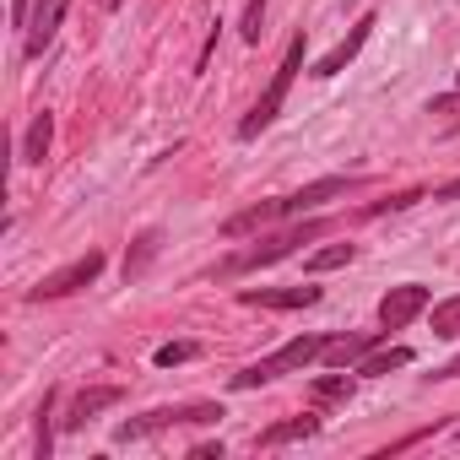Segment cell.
I'll return each instance as SVG.
<instances>
[{
    "label": "cell",
    "instance_id": "5bb4252c",
    "mask_svg": "<svg viewBox=\"0 0 460 460\" xmlns=\"http://www.w3.org/2000/svg\"><path fill=\"white\" fill-rule=\"evenodd\" d=\"M320 428V417H288V422H277V428H266L261 438H255V449H277V444H293V438H309Z\"/></svg>",
    "mask_w": 460,
    "mask_h": 460
},
{
    "label": "cell",
    "instance_id": "7c38bea8",
    "mask_svg": "<svg viewBox=\"0 0 460 460\" xmlns=\"http://www.w3.org/2000/svg\"><path fill=\"white\" fill-rule=\"evenodd\" d=\"M379 336H390V331H363V336H336V341H325V363L331 368H347V363H363L374 347H379Z\"/></svg>",
    "mask_w": 460,
    "mask_h": 460
},
{
    "label": "cell",
    "instance_id": "52a82bcc",
    "mask_svg": "<svg viewBox=\"0 0 460 460\" xmlns=\"http://www.w3.org/2000/svg\"><path fill=\"white\" fill-rule=\"evenodd\" d=\"M422 309H428V288H422V282H401V288H390V293L379 298V325H385V331H406Z\"/></svg>",
    "mask_w": 460,
    "mask_h": 460
},
{
    "label": "cell",
    "instance_id": "e0dca14e",
    "mask_svg": "<svg viewBox=\"0 0 460 460\" xmlns=\"http://www.w3.org/2000/svg\"><path fill=\"white\" fill-rule=\"evenodd\" d=\"M406 363H411V352L406 347H390V352H368L358 363V374H390V368H406Z\"/></svg>",
    "mask_w": 460,
    "mask_h": 460
},
{
    "label": "cell",
    "instance_id": "ba28073f",
    "mask_svg": "<svg viewBox=\"0 0 460 460\" xmlns=\"http://www.w3.org/2000/svg\"><path fill=\"white\" fill-rule=\"evenodd\" d=\"M66 6H71V0H33V17H28V60H39L55 44V33L66 22Z\"/></svg>",
    "mask_w": 460,
    "mask_h": 460
},
{
    "label": "cell",
    "instance_id": "7402d4cb",
    "mask_svg": "<svg viewBox=\"0 0 460 460\" xmlns=\"http://www.w3.org/2000/svg\"><path fill=\"white\" fill-rule=\"evenodd\" d=\"M49 411H55V390H44V406H39V460H49L55 438H49Z\"/></svg>",
    "mask_w": 460,
    "mask_h": 460
},
{
    "label": "cell",
    "instance_id": "9a60e30c",
    "mask_svg": "<svg viewBox=\"0 0 460 460\" xmlns=\"http://www.w3.org/2000/svg\"><path fill=\"white\" fill-rule=\"evenodd\" d=\"M352 261H358V244H325V250H314L304 261V271L320 277V271H336V266H352Z\"/></svg>",
    "mask_w": 460,
    "mask_h": 460
},
{
    "label": "cell",
    "instance_id": "ffe728a7",
    "mask_svg": "<svg viewBox=\"0 0 460 460\" xmlns=\"http://www.w3.org/2000/svg\"><path fill=\"white\" fill-rule=\"evenodd\" d=\"M200 347L195 341H168V347H157V368H173V363H190Z\"/></svg>",
    "mask_w": 460,
    "mask_h": 460
},
{
    "label": "cell",
    "instance_id": "277c9868",
    "mask_svg": "<svg viewBox=\"0 0 460 460\" xmlns=\"http://www.w3.org/2000/svg\"><path fill=\"white\" fill-rule=\"evenodd\" d=\"M222 417V406H211V401H190V406H157V411H146V417H130V422H119L114 428V438L119 444H141V438H152V433H163V428H184V422H217Z\"/></svg>",
    "mask_w": 460,
    "mask_h": 460
},
{
    "label": "cell",
    "instance_id": "9c48e42d",
    "mask_svg": "<svg viewBox=\"0 0 460 460\" xmlns=\"http://www.w3.org/2000/svg\"><path fill=\"white\" fill-rule=\"evenodd\" d=\"M119 401H125V390H119V385H93V390H82V395L71 401V411H66V422H60V428H66V433H82L98 411H109V406H119Z\"/></svg>",
    "mask_w": 460,
    "mask_h": 460
},
{
    "label": "cell",
    "instance_id": "5b68a950",
    "mask_svg": "<svg viewBox=\"0 0 460 460\" xmlns=\"http://www.w3.org/2000/svg\"><path fill=\"white\" fill-rule=\"evenodd\" d=\"M325 234V222H298V227H288V234H277V239H266V244H255V250H244V255H234L222 266V277H239V271H255V266H271V261H288L298 244H314Z\"/></svg>",
    "mask_w": 460,
    "mask_h": 460
},
{
    "label": "cell",
    "instance_id": "4fadbf2b",
    "mask_svg": "<svg viewBox=\"0 0 460 460\" xmlns=\"http://www.w3.org/2000/svg\"><path fill=\"white\" fill-rule=\"evenodd\" d=\"M49 141H55V114H49V109H39V114H33V125H28V136H22V163H28V168H39V163L49 157Z\"/></svg>",
    "mask_w": 460,
    "mask_h": 460
},
{
    "label": "cell",
    "instance_id": "30bf717a",
    "mask_svg": "<svg viewBox=\"0 0 460 460\" xmlns=\"http://www.w3.org/2000/svg\"><path fill=\"white\" fill-rule=\"evenodd\" d=\"M239 304H250V309H309V304H320V288H244Z\"/></svg>",
    "mask_w": 460,
    "mask_h": 460
},
{
    "label": "cell",
    "instance_id": "8fae6325",
    "mask_svg": "<svg viewBox=\"0 0 460 460\" xmlns=\"http://www.w3.org/2000/svg\"><path fill=\"white\" fill-rule=\"evenodd\" d=\"M368 33H374V17H363V22H358V28H352V33H347V39H341V44H336L331 55H325V60H314V71H309V76H320V82H325V76L347 71V66L358 60V49L368 44Z\"/></svg>",
    "mask_w": 460,
    "mask_h": 460
},
{
    "label": "cell",
    "instance_id": "3957f363",
    "mask_svg": "<svg viewBox=\"0 0 460 460\" xmlns=\"http://www.w3.org/2000/svg\"><path fill=\"white\" fill-rule=\"evenodd\" d=\"M298 71H304V39H293V44H288V55H282V66H277L271 87H266V93L255 98V109L244 114V125H239V136H244V141H255V136L282 114V98H288V87H293V76H298Z\"/></svg>",
    "mask_w": 460,
    "mask_h": 460
},
{
    "label": "cell",
    "instance_id": "d4e9b609",
    "mask_svg": "<svg viewBox=\"0 0 460 460\" xmlns=\"http://www.w3.org/2000/svg\"><path fill=\"white\" fill-rule=\"evenodd\" d=\"M433 379H460V358H455V363H444V368H438Z\"/></svg>",
    "mask_w": 460,
    "mask_h": 460
},
{
    "label": "cell",
    "instance_id": "484cf974",
    "mask_svg": "<svg viewBox=\"0 0 460 460\" xmlns=\"http://www.w3.org/2000/svg\"><path fill=\"white\" fill-rule=\"evenodd\" d=\"M103 6H109V12H114V6H119V0H103Z\"/></svg>",
    "mask_w": 460,
    "mask_h": 460
},
{
    "label": "cell",
    "instance_id": "ac0fdd59",
    "mask_svg": "<svg viewBox=\"0 0 460 460\" xmlns=\"http://www.w3.org/2000/svg\"><path fill=\"white\" fill-rule=\"evenodd\" d=\"M433 336H460V298L433 304Z\"/></svg>",
    "mask_w": 460,
    "mask_h": 460
},
{
    "label": "cell",
    "instance_id": "d6986e66",
    "mask_svg": "<svg viewBox=\"0 0 460 460\" xmlns=\"http://www.w3.org/2000/svg\"><path fill=\"white\" fill-rule=\"evenodd\" d=\"M244 44H261V33H266V0H250V6H244Z\"/></svg>",
    "mask_w": 460,
    "mask_h": 460
},
{
    "label": "cell",
    "instance_id": "6da1fadb",
    "mask_svg": "<svg viewBox=\"0 0 460 460\" xmlns=\"http://www.w3.org/2000/svg\"><path fill=\"white\" fill-rule=\"evenodd\" d=\"M347 190H358V179H314V184H304V190H293V195L255 200L250 211L227 217L222 234H227V239H244V234H255V227H271V222H282V217H304V211H314V206H325V200H336V195H347Z\"/></svg>",
    "mask_w": 460,
    "mask_h": 460
},
{
    "label": "cell",
    "instance_id": "8992f818",
    "mask_svg": "<svg viewBox=\"0 0 460 460\" xmlns=\"http://www.w3.org/2000/svg\"><path fill=\"white\" fill-rule=\"evenodd\" d=\"M98 271H103V255H98V250H87L82 261H71V266H60L55 277H44V282L33 288V304H44V298H66V293H76V288H87V282H98Z\"/></svg>",
    "mask_w": 460,
    "mask_h": 460
},
{
    "label": "cell",
    "instance_id": "44dd1931",
    "mask_svg": "<svg viewBox=\"0 0 460 460\" xmlns=\"http://www.w3.org/2000/svg\"><path fill=\"white\" fill-rule=\"evenodd\" d=\"M347 395H352V379L347 374H331V379L314 385V401H347Z\"/></svg>",
    "mask_w": 460,
    "mask_h": 460
},
{
    "label": "cell",
    "instance_id": "4316f807",
    "mask_svg": "<svg viewBox=\"0 0 460 460\" xmlns=\"http://www.w3.org/2000/svg\"><path fill=\"white\" fill-rule=\"evenodd\" d=\"M455 438H460V428H455Z\"/></svg>",
    "mask_w": 460,
    "mask_h": 460
},
{
    "label": "cell",
    "instance_id": "cb8c5ba5",
    "mask_svg": "<svg viewBox=\"0 0 460 460\" xmlns=\"http://www.w3.org/2000/svg\"><path fill=\"white\" fill-rule=\"evenodd\" d=\"M433 200H460V179H449V184H438V190H433Z\"/></svg>",
    "mask_w": 460,
    "mask_h": 460
},
{
    "label": "cell",
    "instance_id": "2e32d148",
    "mask_svg": "<svg viewBox=\"0 0 460 460\" xmlns=\"http://www.w3.org/2000/svg\"><path fill=\"white\" fill-rule=\"evenodd\" d=\"M157 244H163V234H157V227H146V234L136 239V250L125 255V282H130V277H141V271L152 266V255H157Z\"/></svg>",
    "mask_w": 460,
    "mask_h": 460
},
{
    "label": "cell",
    "instance_id": "7a4b0ae2",
    "mask_svg": "<svg viewBox=\"0 0 460 460\" xmlns=\"http://www.w3.org/2000/svg\"><path fill=\"white\" fill-rule=\"evenodd\" d=\"M325 341H331V336H293V341H288V347H277L271 358H261V363H250L244 374H234V390H261V385H271L277 374L309 368V363L325 352Z\"/></svg>",
    "mask_w": 460,
    "mask_h": 460
},
{
    "label": "cell",
    "instance_id": "603a6c76",
    "mask_svg": "<svg viewBox=\"0 0 460 460\" xmlns=\"http://www.w3.org/2000/svg\"><path fill=\"white\" fill-rule=\"evenodd\" d=\"M428 114H460V93H455V98H433Z\"/></svg>",
    "mask_w": 460,
    "mask_h": 460
}]
</instances>
